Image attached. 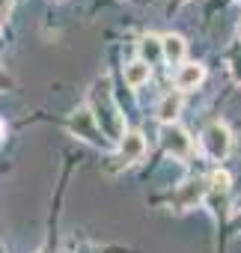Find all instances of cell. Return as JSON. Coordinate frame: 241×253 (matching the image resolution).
Wrapping results in <instances>:
<instances>
[{"mask_svg": "<svg viewBox=\"0 0 241 253\" xmlns=\"http://www.w3.org/2000/svg\"><path fill=\"white\" fill-rule=\"evenodd\" d=\"M208 194V185L202 182V179H191V182H185L182 188H179V194H176V209H191V206H197L202 197Z\"/></svg>", "mask_w": 241, "mask_h": 253, "instance_id": "8992f818", "label": "cell"}, {"mask_svg": "<svg viewBox=\"0 0 241 253\" xmlns=\"http://www.w3.org/2000/svg\"><path fill=\"white\" fill-rule=\"evenodd\" d=\"M143 152H146V137H143L140 131H125V137L119 140V155H116V161H119V164H134V161L143 158Z\"/></svg>", "mask_w": 241, "mask_h": 253, "instance_id": "277c9868", "label": "cell"}, {"mask_svg": "<svg viewBox=\"0 0 241 253\" xmlns=\"http://www.w3.org/2000/svg\"><path fill=\"white\" fill-rule=\"evenodd\" d=\"M202 78H205V69H202L200 63H188V66H182V69L176 72V89H179V92L194 89V86L202 84Z\"/></svg>", "mask_w": 241, "mask_h": 253, "instance_id": "52a82bcc", "label": "cell"}, {"mask_svg": "<svg viewBox=\"0 0 241 253\" xmlns=\"http://www.w3.org/2000/svg\"><path fill=\"white\" fill-rule=\"evenodd\" d=\"M211 185H208V191L211 194H226L229 191V173L226 170H217V173H211V179H208Z\"/></svg>", "mask_w": 241, "mask_h": 253, "instance_id": "7c38bea8", "label": "cell"}, {"mask_svg": "<svg viewBox=\"0 0 241 253\" xmlns=\"http://www.w3.org/2000/svg\"><path fill=\"white\" fill-rule=\"evenodd\" d=\"M179 110H182V95L179 92H167L161 98V104H158V119L167 122V125H173L176 116H179Z\"/></svg>", "mask_w": 241, "mask_h": 253, "instance_id": "ba28073f", "label": "cell"}, {"mask_svg": "<svg viewBox=\"0 0 241 253\" xmlns=\"http://www.w3.org/2000/svg\"><path fill=\"white\" fill-rule=\"evenodd\" d=\"M238 39H241V24H238Z\"/></svg>", "mask_w": 241, "mask_h": 253, "instance_id": "5bb4252c", "label": "cell"}, {"mask_svg": "<svg viewBox=\"0 0 241 253\" xmlns=\"http://www.w3.org/2000/svg\"><path fill=\"white\" fill-rule=\"evenodd\" d=\"M149 81V63H143V60H134V63H128L125 66V84L128 86H143Z\"/></svg>", "mask_w": 241, "mask_h": 253, "instance_id": "30bf717a", "label": "cell"}, {"mask_svg": "<svg viewBox=\"0 0 241 253\" xmlns=\"http://www.w3.org/2000/svg\"><path fill=\"white\" fill-rule=\"evenodd\" d=\"M200 143H202V152L211 161H223L226 152H229V146H232V134H229V128H226L223 122H211L208 128L202 131Z\"/></svg>", "mask_w": 241, "mask_h": 253, "instance_id": "7a4b0ae2", "label": "cell"}, {"mask_svg": "<svg viewBox=\"0 0 241 253\" xmlns=\"http://www.w3.org/2000/svg\"><path fill=\"white\" fill-rule=\"evenodd\" d=\"M69 128L78 134V137H83L86 143H92V146H104V131L98 128V122H95V116L89 113V110H80L78 116H72V122H69Z\"/></svg>", "mask_w": 241, "mask_h": 253, "instance_id": "3957f363", "label": "cell"}, {"mask_svg": "<svg viewBox=\"0 0 241 253\" xmlns=\"http://www.w3.org/2000/svg\"><path fill=\"white\" fill-rule=\"evenodd\" d=\"M161 42H164V60H167L170 66H179L182 57H185V39L176 36V33H170V36H164Z\"/></svg>", "mask_w": 241, "mask_h": 253, "instance_id": "9c48e42d", "label": "cell"}, {"mask_svg": "<svg viewBox=\"0 0 241 253\" xmlns=\"http://www.w3.org/2000/svg\"><path fill=\"white\" fill-rule=\"evenodd\" d=\"M161 140H164V149L170 155H176V158H188L191 155V137L179 128V125H167Z\"/></svg>", "mask_w": 241, "mask_h": 253, "instance_id": "5b68a950", "label": "cell"}, {"mask_svg": "<svg viewBox=\"0 0 241 253\" xmlns=\"http://www.w3.org/2000/svg\"><path fill=\"white\" fill-rule=\"evenodd\" d=\"M89 101L95 107V122H98V128L104 131V137L122 140L125 137V125H122V113H119L116 104H113L110 84L107 81H95L92 84V92H89Z\"/></svg>", "mask_w": 241, "mask_h": 253, "instance_id": "6da1fadb", "label": "cell"}, {"mask_svg": "<svg viewBox=\"0 0 241 253\" xmlns=\"http://www.w3.org/2000/svg\"><path fill=\"white\" fill-rule=\"evenodd\" d=\"M9 9H12V0H0V18H3Z\"/></svg>", "mask_w": 241, "mask_h": 253, "instance_id": "4fadbf2b", "label": "cell"}, {"mask_svg": "<svg viewBox=\"0 0 241 253\" xmlns=\"http://www.w3.org/2000/svg\"><path fill=\"white\" fill-rule=\"evenodd\" d=\"M140 57H143V63H155L158 57H164V42L161 39H155V36H146L143 42H140Z\"/></svg>", "mask_w": 241, "mask_h": 253, "instance_id": "8fae6325", "label": "cell"}, {"mask_svg": "<svg viewBox=\"0 0 241 253\" xmlns=\"http://www.w3.org/2000/svg\"><path fill=\"white\" fill-rule=\"evenodd\" d=\"M176 3H185V0H176Z\"/></svg>", "mask_w": 241, "mask_h": 253, "instance_id": "9a60e30c", "label": "cell"}]
</instances>
